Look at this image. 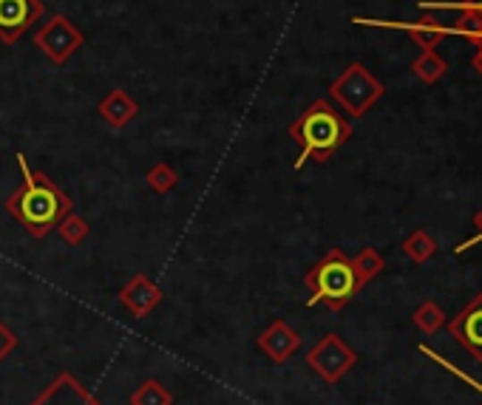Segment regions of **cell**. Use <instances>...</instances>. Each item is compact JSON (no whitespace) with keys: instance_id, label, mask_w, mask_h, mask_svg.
Instances as JSON below:
<instances>
[{"instance_id":"obj_1","label":"cell","mask_w":482,"mask_h":405,"mask_svg":"<svg viewBox=\"0 0 482 405\" xmlns=\"http://www.w3.org/2000/svg\"><path fill=\"white\" fill-rule=\"evenodd\" d=\"M18 167H21L23 184L6 198V210L26 227L29 235L46 239V235L74 210V201L46 173L31 171L26 154H18Z\"/></svg>"},{"instance_id":"obj_2","label":"cell","mask_w":482,"mask_h":405,"mask_svg":"<svg viewBox=\"0 0 482 405\" xmlns=\"http://www.w3.org/2000/svg\"><path fill=\"white\" fill-rule=\"evenodd\" d=\"M290 137L301 148V154L295 159V171H301L309 159L324 165L332 159V154H338L352 139V122L329 99H315L290 125Z\"/></svg>"},{"instance_id":"obj_3","label":"cell","mask_w":482,"mask_h":405,"mask_svg":"<svg viewBox=\"0 0 482 405\" xmlns=\"http://www.w3.org/2000/svg\"><path fill=\"white\" fill-rule=\"evenodd\" d=\"M304 286L309 290V300H307L309 307L324 303L332 312H341L363 290V283L352 266V258L343 249H329L304 275Z\"/></svg>"},{"instance_id":"obj_4","label":"cell","mask_w":482,"mask_h":405,"mask_svg":"<svg viewBox=\"0 0 482 405\" xmlns=\"http://www.w3.org/2000/svg\"><path fill=\"white\" fill-rule=\"evenodd\" d=\"M386 94L384 82H380L363 63H352L341 72L338 80H332L329 86V99L335 103L346 116L360 120L367 116L369 108Z\"/></svg>"},{"instance_id":"obj_5","label":"cell","mask_w":482,"mask_h":405,"mask_svg":"<svg viewBox=\"0 0 482 405\" xmlns=\"http://www.w3.org/2000/svg\"><path fill=\"white\" fill-rule=\"evenodd\" d=\"M307 363H309V368H312L324 383L335 385V383H341V380L349 375V371L355 368L358 351L349 346L341 334L329 332V334H324L321 341L309 349Z\"/></svg>"},{"instance_id":"obj_6","label":"cell","mask_w":482,"mask_h":405,"mask_svg":"<svg viewBox=\"0 0 482 405\" xmlns=\"http://www.w3.org/2000/svg\"><path fill=\"white\" fill-rule=\"evenodd\" d=\"M82 43H86V35H82L65 14H52V18L35 31V46L55 65L69 63L80 52Z\"/></svg>"},{"instance_id":"obj_7","label":"cell","mask_w":482,"mask_h":405,"mask_svg":"<svg viewBox=\"0 0 482 405\" xmlns=\"http://www.w3.org/2000/svg\"><path fill=\"white\" fill-rule=\"evenodd\" d=\"M43 0H0V40L18 43L43 18Z\"/></svg>"},{"instance_id":"obj_8","label":"cell","mask_w":482,"mask_h":405,"mask_svg":"<svg viewBox=\"0 0 482 405\" xmlns=\"http://www.w3.org/2000/svg\"><path fill=\"white\" fill-rule=\"evenodd\" d=\"M448 332L477 363H482V292L469 307H462L457 317L448 320Z\"/></svg>"},{"instance_id":"obj_9","label":"cell","mask_w":482,"mask_h":405,"mask_svg":"<svg viewBox=\"0 0 482 405\" xmlns=\"http://www.w3.org/2000/svg\"><path fill=\"white\" fill-rule=\"evenodd\" d=\"M352 23L358 26H375V29H397V31H406L411 38V43L420 48V52H428V48H437L440 40L445 35H452V29L437 23L435 18H426L423 21H414V23H397V21H372V18H352Z\"/></svg>"},{"instance_id":"obj_10","label":"cell","mask_w":482,"mask_h":405,"mask_svg":"<svg viewBox=\"0 0 482 405\" xmlns=\"http://www.w3.org/2000/svg\"><path fill=\"white\" fill-rule=\"evenodd\" d=\"M420 9H457L460 18L454 21L452 35H462L477 40L482 35V0H418Z\"/></svg>"},{"instance_id":"obj_11","label":"cell","mask_w":482,"mask_h":405,"mask_svg":"<svg viewBox=\"0 0 482 405\" xmlns=\"http://www.w3.org/2000/svg\"><path fill=\"white\" fill-rule=\"evenodd\" d=\"M31 405H103L72 375H60Z\"/></svg>"},{"instance_id":"obj_12","label":"cell","mask_w":482,"mask_h":405,"mask_svg":"<svg viewBox=\"0 0 482 405\" xmlns=\"http://www.w3.org/2000/svg\"><path fill=\"white\" fill-rule=\"evenodd\" d=\"M159 300H162V290L148 275H142V273L131 278L120 290V303L134 317H145Z\"/></svg>"},{"instance_id":"obj_13","label":"cell","mask_w":482,"mask_h":405,"mask_svg":"<svg viewBox=\"0 0 482 405\" xmlns=\"http://www.w3.org/2000/svg\"><path fill=\"white\" fill-rule=\"evenodd\" d=\"M298 346H301V334L292 332L284 320H275V324H270L267 329L258 334V349L275 363L290 360L292 354L298 351Z\"/></svg>"},{"instance_id":"obj_14","label":"cell","mask_w":482,"mask_h":405,"mask_svg":"<svg viewBox=\"0 0 482 405\" xmlns=\"http://www.w3.org/2000/svg\"><path fill=\"white\" fill-rule=\"evenodd\" d=\"M97 114L103 116V120L116 128V131H123L125 125H131L137 120V114H140V103L134 97H131L125 89H111L103 99L97 103Z\"/></svg>"},{"instance_id":"obj_15","label":"cell","mask_w":482,"mask_h":405,"mask_svg":"<svg viewBox=\"0 0 482 405\" xmlns=\"http://www.w3.org/2000/svg\"><path fill=\"white\" fill-rule=\"evenodd\" d=\"M411 72L420 82H426V86H435L437 80L445 77L448 63L437 55V48H428V52H420V57L411 63Z\"/></svg>"},{"instance_id":"obj_16","label":"cell","mask_w":482,"mask_h":405,"mask_svg":"<svg viewBox=\"0 0 482 405\" xmlns=\"http://www.w3.org/2000/svg\"><path fill=\"white\" fill-rule=\"evenodd\" d=\"M403 252H406V258L414 261V264H426L437 256V241H435V235L426 232V230H414L409 239L403 241Z\"/></svg>"},{"instance_id":"obj_17","label":"cell","mask_w":482,"mask_h":405,"mask_svg":"<svg viewBox=\"0 0 482 405\" xmlns=\"http://www.w3.org/2000/svg\"><path fill=\"white\" fill-rule=\"evenodd\" d=\"M352 266H355V273H358V278H360V283L367 286L369 281H375L380 273L386 269V261H384V256L375 249V247H363L358 256L352 258Z\"/></svg>"},{"instance_id":"obj_18","label":"cell","mask_w":482,"mask_h":405,"mask_svg":"<svg viewBox=\"0 0 482 405\" xmlns=\"http://www.w3.org/2000/svg\"><path fill=\"white\" fill-rule=\"evenodd\" d=\"M131 405H173V394L159 380H145L131 394Z\"/></svg>"},{"instance_id":"obj_19","label":"cell","mask_w":482,"mask_h":405,"mask_svg":"<svg viewBox=\"0 0 482 405\" xmlns=\"http://www.w3.org/2000/svg\"><path fill=\"white\" fill-rule=\"evenodd\" d=\"M411 320H414V326H418L423 334H435V332H440L443 324H445V312L437 307L435 300H426V303H420L418 309H414Z\"/></svg>"},{"instance_id":"obj_20","label":"cell","mask_w":482,"mask_h":405,"mask_svg":"<svg viewBox=\"0 0 482 405\" xmlns=\"http://www.w3.org/2000/svg\"><path fill=\"white\" fill-rule=\"evenodd\" d=\"M57 230H60V239H63L65 244H72V247H80L82 241L89 239V232H91V227H89L86 218L77 215L74 210L63 218V222L57 224Z\"/></svg>"},{"instance_id":"obj_21","label":"cell","mask_w":482,"mask_h":405,"mask_svg":"<svg viewBox=\"0 0 482 405\" xmlns=\"http://www.w3.org/2000/svg\"><path fill=\"white\" fill-rule=\"evenodd\" d=\"M145 181H148V188H151L154 193L165 196V193H171L176 188L179 176H176V171L168 162H159V165H154L151 171L145 173Z\"/></svg>"},{"instance_id":"obj_22","label":"cell","mask_w":482,"mask_h":405,"mask_svg":"<svg viewBox=\"0 0 482 405\" xmlns=\"http://www.w3.org/2000/svg\"><path fill=\"white\" fill-rule=\"evenodd\" d=\"M14 349H18V334L0 320V363H4Z\"/></svg>"},{"instance_id":"obj_23","label":"cell","mask_w":482,"mask_h":405,"mask_svg":"<svg viewBox=\"0 0 482 405\" xmlns=\"http://www.w3.org/2000/svg\"><path fill=\"white\" fill-rule=\"evenodd\" d=\"M477 244H482V210L474 215V235H471L469 241L457 244V247H454V252H457V256H462V252H469V249H471V247H477Z\"/></svg>"},{"instance_id":"obj_24","label":"cell","mask_w":482,"mask_h":405,"mask_svg":"<svg viewBox=\"0 0 482 405\" xmlns=\"http://www.w3.org/2000/svg\"><path fill=\"white\" fill-rule=\"evenodd\" d=\"M420 351H423V354H428V358H431V360H435V363H440L443 368H448V371H454V375H457V377H462V380H469V377H465V375H462V371H457V368H454L452 363H448L445 358H440V354H435V351H431L428 346H420ZM469 383H471V385H477V388H479V392H482V385H479L477 380H469ZM479 405H482V402H479Z\"/></svg>"},{"instance_id":"obj_25","label":"cell","mask_w":482,"mask_h":405,"mask_svg":"<svg viewBox=\"0 0 482 405\" xmlns=\"http://www.w3.org/2000/svg\"><path fill=\"white\" fill-rule=\"evenodd\" d=\"M474 46H477V55H474V60H471V65L477 69V74L482 77V35L477 38V40H471Z\"/></svg>"}]
</instances>
